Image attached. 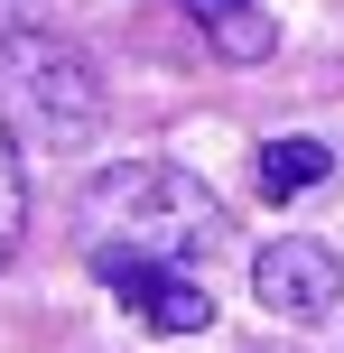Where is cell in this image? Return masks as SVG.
Here are the masks:
<instances>
[{
	"label": "cell",
	"instance_id": "1",
	"mask_svg": "<svg viewBox=\"0 0 344 353\" xmlns=\"http://www.w3.org/2000/svg\"><path fill=\"white\" fill-rule=\"evenodd\" d=\"M74 242H84L93 279L112 270H205L233 242V214L214 205V186L168 159H112L74 195Z\"/></svg>",
	"mask_w": 344,
	"mask_h": 353
},
{
	"label": "cell",
	"instance_id": "3",
	"mask_svg": "<svg viewBox=\"0 0 344 353\" xmlns=\"http://www.w3.org/2000/svg\"><path fill=\"white\" fill-rule=\"evenodd\" d=\"M252 298L270 307V316H289V325H316V316L344 298V270H335L326 242L279 232V242H261V261H252Z\"/></svg>",
	"mask_w": 344,
	"mask_h": 353
},
{
	"label": "cell",
	"instance_id": "5",
	"mask_svg": "<svg viewBox=\"0 0 344 353\" xmlns=\"http://www.w3.org/2000/svg\"><path fill=\"white\" fill-rule=\"evenodd\" d=\"M177 10L205 28V47H214L223 65H270L279 56V19L261 10V0H177Z\"/></svg>",
	"mask_w": 344,
	"mask_h": 353
},
{
	"label": "cell",
	"instance_id": "6",
	"mask_svg": "<svg viewBox=\"0 0 344 353\" xmlns=\"http://www.w3.org/2000/svg\"><path fill=\"white\" fill-rule=\"evenodd\" d=\"M326 168H335V159H326L316 140H270V149H261V195H270V205H289V195H307Z\"/></svg>",
	"mask_w": 344,
	"mask_h": 353
},
{
	"label": "cell",
	"instance_id": "4",
	"mask_svg": "<svg viewBox=\"0 0 344 353\" xmlns=\"http://www.w3.org/2000/svg\"><path fill=\"white\" fill-rule=\"evenodd\" d=\"M103 288L149 325V335H205V325H214V298H205L186 270H112Z\"/></svg>",
	"mask_w": 344,
	"mask_h": 353
},
{
	"label": "cell",
	"instance_id": "2",
	"mask_svg": "<svg viewBox=\"0 0 344 353\" xmlns=\"http://www.w3.org/2000/svg\"><path fill=\"white\" fill-rule=\"evenodd\" d=\"M0 112L37 140L74 149L84 130H103V74L56 19H37L28 0H0Z\"/></svg>",
	"mask_w": 344,
	"mask_h": 353
},
{
	"label": "cell",
	"instance_id": "7",
	"mask_svg": "<svg viewBox=\"0 0 344 353\" xmlns=\"http://www.w3.org/2000/svg\"><path fill=\"white\" fill-rule=\"evenodd\" d=\"M19 242H28V168H19L10 112H0V270L19 261Z\"/></svg>",
	"mask_w": 344,
	"mask_h": 353
},
{
	"label": "cell",
	"instance_id": "8",
	"mask_svg": "<svg viewBox=\"0 0 344 353\" xmlns=\"http://www.w3.org/2000/svg\"><path fill=\"white\" fill-rule=\"evenodd\" d=\"M252 353H270V344H252Z\"/></svg>",
	"mask_w": 344,
	"mask_h": 353
}]
</instances>
